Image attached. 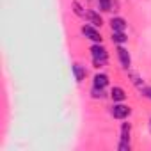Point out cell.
<instances>
[{"instance_id": "11", "label": "cell", "mask_w": 151, "mask_h": 151, "mask_svg": "<svg viewBox=\"0 0 151 151\" xmlns=\"http://www.w3.org/2000/svg\"><path fill=\"white\" fill-rule=\"evenodd\" d=\"M130 133H132V124L130 123H123V126H121V140L123 142H130Z\"/></svg>"}, {"instance_id": "8", "label": "cell", "mask_w": 151, "mask_h": 151, "mask_svg": "<svg viewBox=\"0 0 151 151\" xmlns=\"http://www.w3.org/2000/svg\"><path fill=\"white\" fill-rule=\"evenodd\" d=\"M110 29H112V30H119V32H124V29H126V22H124L123 18L116 16V18H112V20H110Z\"/></svg>"}, {"instance_id": "9", "label": "cell", "mask_w": 151, "mask_h": 151, "mask_svg": "<svg viewBox=\"0 0 151 151\" xmlns=\"http://www.w3.org/2000/svg\"><path fill=\"white\" fill-rule=\"evenodd\" d=\"M73 73H75V78H77V82H78V84L86 78V75H87L86 68H84V66H80V64H73Z\"/></svg>"}, {"instance_id": "5", "label": "cell", "mask_w": 151, "mask_h": 151, "mask_svg": "<svg viewBox=\"0 0 151 151\" xmlns=\"http://www.w3.org/2000/svg\"><path fill=\"white\" fill-rule=\"evenodd\" d=\"M117 57H119V62H121V66H123L124 69H128V68H130V64H132V57H130V52H128L126 48L119 46V48H117Z\"/></svg>"}, {"instance_id": "15", "label": "cell", "mask_w": 151, "mask_h": 151, "mask_svg": "<svg viewBox=\"0 0 151 151\" xmlns=\"http://www.w3.org/2000/svg\"><path fill=\"white\" fill-rule=\"evenodd\" d=\"M91 93H93V98H96V100H98V98L101 100V98L105 96V93H103V89H98V87H93V91H91Z\"/></svg>"}, {"instance_id": "6", "label": "cell", "mask_w": 151, "mask_h": 151, "mask_svg": "<svg viewBox=\"0 0 151 151\" xmlns=\"http://www.w3.org/2000/svg\"><path fill=\"white\" fill-rule=\"evenodd\" d=\"M109 86V77L105 73H96L94 78H93V87H98V89H105Z\"/></svg>"}, {"instance_id": "17", "label": "cell", "mask_w": 151, "mask_h": 151, "mask_svg": "<svg viewBox=\"0 0 151 151\" xmlns=\"http://www.w3.org/2000/svg\"><path fill=\"white\" fill-rule=\"evenodd\" d=\"M117 147H119V151H130V142H123L121 140Z\"/></svg>"}, {"instance_id": "14", "label": "cell", "mask_w": 151, "mask_h": 151, "mask_svg": "<svg viewBox=\"0 0 151 151\" xmlns=\"http://www.w3.org/2000/svg\"><path fill=\"white\" fill-rule=\"evenodd\" d=\"M128 75H130V78H132V84H135V86L140 89V87H142V82H140V78H139V75H137V73H132V71H130Z\"/></svg>"}, {"instance_id": "10", "label": "cell", "mask_w": 151, "mask_h": 151, "mask_svg": "<svg viewBox=\"0 0 151 151\" xmlns=\"http://www.w3.org/2000/svg\"><path fill=\"white\" fill-rule=\"evenodd\" d=\"M110 39H112V43H116V45H123V43H126V41H128L126 34H124V32H119V30H112Z\"/></svg>"}, {"instance_id": "7", "label": "cell", "mask_w": 151, "mask_h": 151, "mask_svg": "<svg viewBox=\"0 0 151 151\" xmlns=\"http://www.w3.org/2000/svg\"><path fill=\"white\" fill-rule=\"evenodd\" d=\"M110 98H112L116 103H119V101H124L126 93H124L123 87H112V91H110Z\"/></svg>"}, {"instance_id": "1", "label": "cell", "mask_w": 151, "mask_h": 151, "mask_svg": "<svg viewBox=\"0 0 151 151\" xmlns=\"http://www.w3.org/2000/svg\"><path fill=\"white\" fill-rule=\"evenodd\" d=\"M91 55H93V62L96 68H103L109 60V53H107V48L101 45V43H94L91 46Z\"/></svg>"}, {"instance_id": "16", "label": "cell", "mask_w": 151, "mask_h": 151, "mask_svg": "<svg viewBox=\"0 0 151 151\" xmlns=\"http://www.w3.org/2000/svg\"><path fill=\"white\" fill-rule=\"evenodd\" d=\"M140 93H142V96H144V98L151 100V87H140Z\"/></svg>"}, {"instance_id": "12", "label": "cell", "mask_w": 151, "mask_h": 151, "mask_svg": "<svg viewBox=\"0 0 151 151\" xmlns=\"http://www.w3.org/2000/svg\"><path fill=\"white\" fill-rule=\"evenodd\" d=\"M73 13L77 14V16H80V18H86V13H87V9H84L78 2H73Z\"/></svg>"}, {"instance_id": "18", "label": "cell", "mask_w": 151, "mask_h": 151, "mask_svg": "<svg viewBox=\"0 0 151 151\" xmlns=\"http://www.w3.org/2000/svg\"><path fill=\"white\" fill-rule=\"evenodd\" d=\"M149 130H151V119H149Z\"/></svg>"}, {"instance_id": "3", "label": "cell", "mask_w": 151, "mask_h": 151, "mask_svg": "<svg viewBox=\"0 0 151 151\" xmlns=\"http://www.w3.org/2000/svg\"><path fill=\"white\" fill-rule=\"evenodd\" d=\"M82 34H84L87 39H91L93 43H101V39H103L101 34H100V30H98L94 25H91V23L82 27Z\"/></svg>"}, {"instance_id": "2", "label": "cell", "mask_w": 151, "mask_h": 151, "mask_svg": "<svg viewBox=\"0 0 151 151\" xmlns=\"http://www.w3.org/2000/svg\"><path fill=\"white\" fill-rule=\"evenodd\" d=\"M130 107L128 105H123L121 101L119 103H114L112 105V109H110V114H112V117H116V119H126L128 116H130Z\"/></svg>"}, {"instance_id": "13", "label": "cell", "mask_w": 151, "mask_h": 151, "mask_svg": "<svg viewBox=\"0 0 151 151\" xmlns=\"http://www.w3.org/2000/svg\"><path fill=\"white\" fill-rule=\"evenodd\" d=\"M98 7H100V11H103V13L110 11V9H112V0H98Z\"/></svg>"}, {"instance_id": "4", "label": "cell", "mask_w": 151, "mask_h": 151, "mask_svg": "<svg viewBox=\"0 0 151 151\" xmlns=\"http://www.w3.org/2000/svg\"><path fill=\"white\" fill-rule=\"evenodd\" d=\"M87 23H91V25H94V27H101L103 25V20H101V16L96 13V11H93V9H87V13H86V18H84Z\"/></svg>"}]
</instances>
